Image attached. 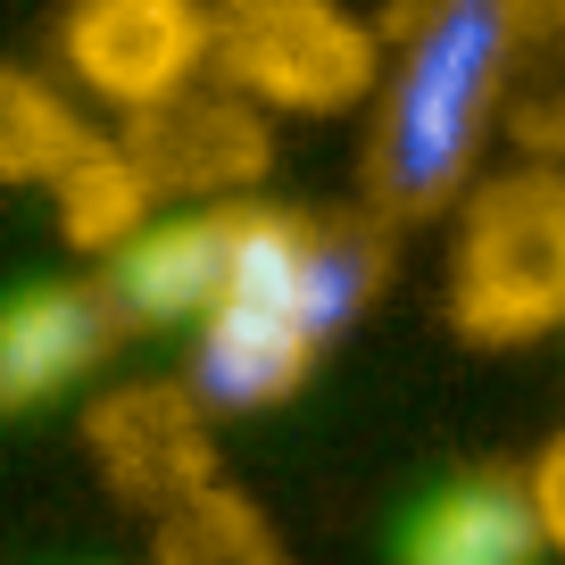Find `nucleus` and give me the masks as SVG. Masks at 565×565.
<instances>
[{
  "label": "nucleus",
  "instance_id": "nucleus-1",
  "mask_svg": "<svg viewBox=\"0 0 565 565\" xmlns=\"http://www.w3.org/2000/svg\"><path fill=\"white\" fill-rule=\"evenodd\" d=\"M508 34H515V0H433L416 18L366 150L374 216H433L458 200L482 134L499 125Z\"/></svg>",
  "mask_w": 565,
  "mask_h": 565
},
{
  "label": "nucleus",
  "instance_id": "nucleus-2",
  "mask_svg": "<svg viewBox=\"0 0 565 565\" xmlns=\"http://www.w3.org/2000/svg\"><path fill=\"white\" fill-rule=\"evenodd\" d=\"M449 317L475 341H532L565 317V175L524 167L475 192L449 266Z\"/></svg>",
  "mask_w": 565,
  "mask_h": 565
},
{
  "label": "nucleus",
  "instance_id": "nucleus-3",
  "mask_svg": "<svg viewBox=\"0 0 565 565\" xmlns=\"http://www.w3.org/2000/svg\"><path fill=\"white\" fill-rule=\"evenodd\" d=\"M225 58L258 100L341 108L374 84V42L324 0H249L225 25Z\"/></svg>",
  "mask_w": 565,
  "mask_h": 565
},
{
  "label": "nucleus",
  "instance_id": "nucleus-4",
  "mask_svg": "<svg viewBox=\"0 0 565 565\" xmlns=\"http://www.w3.org/2000/svg\"><path fill=\"white\" fill-rule=\"evenodd\" d=\"M233 233H242V209L134 225L100 275L117 324H209L233 291Z\"/></svg>",
  "mask_w": 565,
  "mask_h": 565
},
{
  "label": "nucleus",
  "instance_id": "nucleus-5",
  "mask_svg": "<svg viewBox=\"0 0 565 565\" xmlns=\"http://www.w3.org/2000/svg\"><path fill=\"white\" fill-rule=\"evenodd\" d=\"M108 341H117V308L100 282H34L0 300V416L84 383L108 358Z\"/></svg>",
  "mask_w": 565,
  "mask_h": 565
},
{
  "label": "nucleus",
  "instance_id": "nucleus-6",
  "mask_svg": "<svg viewBox=\"0 0 565 565\" xmlns=\"http://www.w3.org/2000/svg\"><path fill=\"white\" fill-rule=\"evenodd\" d=\"M92 449H100L108 482L150 508H175L209 482V449H200V399L175 383H141V391H117V399L92 416Z\"/></svg>",
  "mask_w": 565,
  "mask_h": 565
},
{
  "label": "nucleus",
  "instance_id": "nucleus-7",
  "mask_svg": "<svg viewBox=\"0 0 565 565\" xmlns=\"http://www.w3.org/2000/svg\"><path fill=\"white\" fill-rule=\"evenodd\" d=\"M308 366H317V333H308L300 317L258 308V300H225L192 341V383L183 391H192L200 407L242 416V407L291 399V391L308 383Z\"/></svg>",
  "mask_w": 565,
  "mask_h": 565
},
{
  "label": "nucleus",
  "instance_id": "nucleus-8",
  "mask_svg": "<svg viewBox=\"0 0 565 565\" xmlns=\"http://www.w3.org/2000/svg\"><path fill=\"white\" fill-rule=\"evenodd\" d=\"M548 524L532 508V475H466L407 524L399 565H541Z\"/></svg>",
  "mask_w": 565,
  "mask_h": 565
},
{
  "label": "nucleus",
  "instance_id": "nucleus-9",
  "mask_svg": "<svg viewBox=\"0 0 565 565\" xmlns=\"http://www.w3.org/2000/svg\"><path fill=\"white\" fill-rule=\"evenodd\" d=\"M192 58L200 25L183 0H84V18H75V67L134 108L167 100Z\"/></svg>",
  "mask_w": 565,
  "mask_h": 565
},
{
  "label": "nucleus",
  "instance_id": "nucleus-10",
  "mask_svg": "<svg viewBox=\"0 0 565 565\" xmlns=\"http://www.w3.org/2000/svg\"><path fill=\"white\" fill-rule=\"evenodd\" d=\"M499 125L532 159H565V0H515Z\"/></svg>",
  "mask_w": 565,
  "mask_h": 565
},
{
  "label": "nucleus",
  "instance_id": "nucleus-11",
  "mask_svg": "<svg viewBox=\"0 0 565 565\" xmlns=\"http://www.w3.org/2000/svg\"><path fill=\"white\" fill-rule=\"evenodd\" d=\"M383 282V242L366 216H308V249H300V317L317 341H333Z\"/></svg>",
  "mask_w": 565,
  "mask_h": 565
},
{
  "label": "nucleus",
  "instance_id": "nucleus-12",
  "mask_svg": "<svg viewBox=\"0 0 565 565\" xmlns=\"http://www.w3.org/2000/svg\"><path fill=\"white\" fill-rule=\"evenodd\" d=\"M159 565H291L266 515L225 482H200L192 499L159 515Z\"/></svg>",
  "mask_w": 565,
  "mask_h": 565
},
{
  "label": "nucleus",
  "instance_id": "nucleus-13",
  "mask_svg": "<svg viewBox=\"0 0 565 565\" xmlns=\"http://www.w3.org/2000/svg\"><path fill=\"white\" fill-rule=\"evenodd\" d=\"M92 141L75 134V117L34 84V75L0 67V183H58L67 192L84 175Z\"/></svg>",
  "mask_w": 565,
  "mask_h": 565
},
{
  "label": "nucleus",
  "instance_id": "nucleus-14",
  "mask_svg": "<svg viewBox=\"0 0 565 565\" xmlns=\"http://www.w3.org/2000/svg\"><path fill=\"white\" fill-rule=\"evenodd\" d=\"M532 508H541V524H548V548L565 557V433L532 458Z\"/></svg>",
  "mask_w": 565,
  "mask_h": 565
}]
</instances>
